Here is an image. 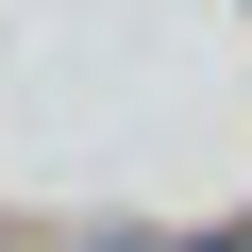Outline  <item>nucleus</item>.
Instances as JSON below:
<instances>
[{
	"label": "nucleus",
	"instance_id": "obj_1",
	"mask_svg": "<svg viewBox=\"0 0 252 252\" xmlns=\"http://www.w3.org/2000/svg\"><path fill=\"white\" fill-rule=\"evenodd\" d=\"M202 252H252V219H235V235H202Z\"/></svg>",
	"mask_w": 252,
	"mask_h": 252
}]
</instances>
